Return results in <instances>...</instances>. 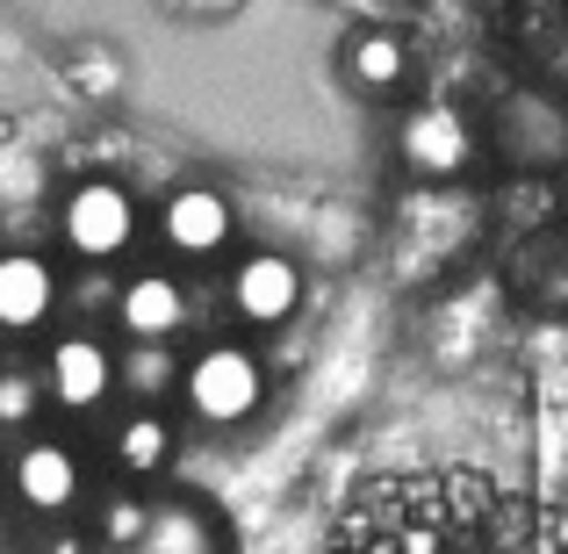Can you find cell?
I'll use <instances>...</instances> for the list:
<instances>
[{
  "mask_svg": "<svg viewBox=\"0 0 568 554\" xmlns=\"http://www.w3.org/2000/svg\"><path fill=\"white\" fill-rule=\"evenodd\" d=\"M138 223H144V209L115 173H87V181H72L65 202H58V238H65V252L80 266L123 260V252L138 245Z\"/></svg>",
  "mask_w": 568,
  "mask_h": 554,
  "instance_id": "obj_1",
  "label": "cell"
},
{
  "mask_svg": "<svg viewBox=\"0 0 568 554\" xmlns=\"http://www.w3.org/2000/svg\"><path fill=\"white\" fill-rule=\"evenodd\" d=\"M181 396L202 425H245L266 403V367H260V353L237 346V339H209L181 367Z\"/></svg>",
  "mask_w": 568,
  "mask_h": 554,
  "instance_id": "obj_2",
  "label": "cell"
},
{
  "mask_svg": "<svg viewBox=\"0 0 568 554\" xmlns=\"http://www.w3.org/2000/svg\"><path fill=\"white\" fill-rule=\"evenodd\" d=\"M396 152H403V167H410L417 181H460V173L475 167V152H483V138H475L468 109H454V101H425V109L403 115Z\"/></svg>",
  "mask_w": 568,
  "mask_h": 554,
  "instance_id": "obj_3",
  "label": "cell"
},
{
  "mask_svg": "<svg viewBox=\"0 0 568 554\" xmlns=\"http://www.w3.org/2000/svg\"><path fill=\"white\" fill-rule=\"evenodd\" d=\"M8 490L22 512L37 518H65L72 504L87 497V475H80V454H72L65 440H22L8 461Z\"/></svg>",
  "mask_w": 568,
  "mask_h": 554,
  "instance_id": "obj_4",
  "label": "cell"
},
{
  "mask_svg": "<svg viewBox=\"0 0 568 554\" xmlns=\"http://www.w3.org/2000/svg\"><path fill=\"white\" fill-rule=\"evenodd\" d=\"M497 152L518 173H555L568 159V109L547 94H504L497 101Z\"/></svg>",
  "mask_w": 568,
  "mask_h": 554,
  "instance_id": "obj_5",
  "label": "cell"
},
{
  "mask_svg": "<svg viewBox=\"0 0 568 554\" xmlns=\"http://www.w3.org/2000/svg\"><path fill=\"white\" fill-rule=\"evenodd\" d=\"M231 310L252 324V332H281L303 310V266L288 252H245L231 266Z\"/></svg>",
  "mask_w": 568,
  "mask_h": 554,
  "instance_id": "obj_6",
  "label": "cell"
},
{
  "mask_svg": "<svg viewBox=\"0 0 568 554\" xmlns=\"http://www.w3.org/2000/svg\"><path fill=\"white\" fill-rule=\"evenodd\" d=\"M43 396L58 403V411H101V403L115 396V353L101 346L94 332H65L51 353H43Z\"/></svg>",
  "mask_w": 568,
  "mask_h": 554,
  "instance_id": "obj_7",
  "label": "cell"
},
{
  "mask_svg": "<svg viewBox=\"0 0 568 554\" xmlns=\"http://www.w3.org/2000/svg\"><path fill=\"white\" fill-rule=\"evenodd\" d=\"M58 310H65V281H58V266L43 260V252H29V245L0 252V332L29 339V332H43Z\"/></svg>",
  "mask_w": 568,
  "mask_h": 554,
  "instance_id": "obj_8",
  "label": "cell"
},
{
  "mask_svg": "<svg viewBox=\"0 0 568 554\" xmlns=\"http://www.w3.org/2000/svg\"><path fill=\"white\" fill-rule=\"evenodd\" d=\"M159 231H166V245L181 252V260H216V252H231L237 216H231V202H223V188L187 181V188L166 194V209H159Z\"/></svg>",
  "mask_w": 568,
  "mask_h": 554,
  "instance_id": "obj_9",
  "label": "cell"
},
{
  "mask_svg": "<svg viewBox=\"0 0 568 554\" xmlns=\"http://www.w3.org/2000/svg\"><path fill=\"white\" fill-rule=\"evenodd\" d=\"M194 318L181 274H159V266H144V274H130L123 289H115V324L130 332V346H173V332Z\"/></svg>",
  "mask_w": 568,
  "mask_h": 554,
  "instance_id": "obj_10",
  "label": "cell"
},
{
  "mask_svg": "<svg viewBox=\"0 0 568 554\" xmlns=\"http://www.w3.org/2000/svg\"><path fill=\"white\" fill-rule=\"evenodd\" d=\"M130 554H231V533L202 497H152V518Z\"/></svg>",
  "mask_w": 568,
  "mask_h": 554,
  "instance_id": "obj_11",
  "label": "cell"
},
{
  "mask_svg": "<svg viewBox=\"0 0 568 554\" xmlns=\"http://www.w3.org/2000/svg\"><path fill=\"white\" fill-rule=\"evenodd\" d=\"M346 80L361 87V94H375V101H396V94H410L417 58H410V43H403L396 29H361V37L346 43Z\"/></svg>",
  "mask_w": 568,
  "mask_h": 554,
  "instance_id": "obj_12",
  "label": "cell"
},
{
  "mask_svg": "<svg viewBox=\"0 0 568 554\" xmlns=\"http://www.w3.org/2000/svg\"><path fill=\"white\" fill-rule=\"evenodd\" d=\"M115 469L123 475H166L173 469V417L166 411H130L115 425Z\"/></svg>",
  "mask_w": 568,
  "mask_h": 554,
  "instance_id": "obj_13",
  "label": "cell"
},
{
  "mask_svg": "<svg viewBox=\"0 0 568 554\" xmlns=\"http://www.w3.org/2000/svg\"><path fill=\"white\" fill-rule=\"evenodd\" d=\"M115 389H130L138 411H166V396L181 389V353H173V346H130V353H115Z\"/></svg>",
  "mask_w": 568,
  "mask_h": 554,
  "instance_id": "obj_14",
  "label": "cell"
},
{
  "mask_svg": "<svg viewBox=\"0 0 568 554\" xmlns=\"http://www.w3.org/2000/svg\"><path fill=\"white\" fill-rule=\"evenodd\" d=\"M144 518H152V497L115 490V497L94 512V547L101 554H130V547H138V533H144Z\"/></svg>",
  "mask_w": 568,
  "mask_h": 554,
  "instance_id": "obj_15",
  "label": "cell"
},
{
  "mask_svg": "<svg viewBox=\"0 0 568 554\" xmlns=\"http://www.w3.org/2000/svg\"><path fill=\"white\" fill-rule=\"evenodd\" d=\"M37 411H43V382H37V367L0 361V432L37 425Z\"/></svg>",
  "mask_w": 568,
  "mask_h": 554,
  "instance_id": "obj_16",
  "label": "cell"
},
{
  "mask_svg": "<svg viewBox=\"0 0 568 554\" xmlns=\"http://www.w3.org/2000/svg\"><path fill=\"white\" fill-rule=\"evenodd\" d=\"M80 87H87V94H115V58H87Z\"/></svg>",
  "mask_w": 568,
  "mask_h": 554,
  "instance_id": "obj_17",
  "label": "cell"
},
{
  "mask_svg": "<svg viewBox=\"0 0 568 554\" xmlns=\"http://www.w3.org/2000/svg\"><path fill=\"white\" fill-rule=\"evenodd\" d=\"M101 303H115L109 274H101V281H80V303H72V310H101Z\"/></svg>",
  "mask_w": 568,
  "mask_h": 554,
  "instance_id": "obj_18",
  "label": "cell"
},
{
  "mask_svg": "<svg viewBox=\"0 0 568 554\" xmlns=\"http://www.w3.org/2000/svg\"><path fill=\"white\" fill-rule=\"evenodd\" d=\"M0 554H14V533H8V518H0Z\"/></svg>",
  "mask_w": 568,
  "mask_h": 554,
  "instance_id": "obj_19",
  "label": "cell"
},
{
  "mask_svg": "<svg viewBox=\"0 0 568 554\" xmlns=\"http://www.w3.org/2000/svg\"><path fill=\"white\" fill-rule=\"evenodd\" d=\"M332 554H361V547H332Z\"/></svg>",
  "mask_w": 568,
  "mask_h": 554,
  "instance_id": "obj_20",
  "label": "cell"
}]
</instances>
